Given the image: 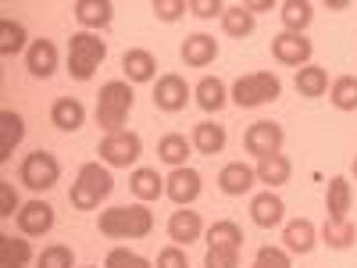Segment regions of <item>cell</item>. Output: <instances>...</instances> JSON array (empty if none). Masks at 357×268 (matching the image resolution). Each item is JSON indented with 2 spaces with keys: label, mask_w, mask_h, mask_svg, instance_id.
I'll list each match as a JSON object with an SVG mask.
<instances>
[{
  "label": "cell",
  "mask_w": 357,
  "mask_h": 268,
  "mask_svg": "<svg viewBox=\"0 0 357 268\" xmlns=\"http://www.w3.org/2000/svg\"><path fill=\"white\" fill-rule=\"evenodd\" d=\"M279 15H282L286 33H304V29L314 22V4H307V0H286V4L279 8Z\"/></svg>",
  "instance_id": "32"
},
{
  "label": "cell",
  "mask_w": 357,
  "mask_h": 268,
  "mask_svg": "<svg viewBox=\"0 0 357 268\" xmlns=\"http://www.w3.org/2000/svg\"><path fill=\"white\" fill-rule=\"evenodd\" d=\"M250 15H261V11H272V0H247L243 4Z\"/></svg>",
  "instance_id": "45"
},
{
  "label": "cell",
  "mask_w": 357,
  "mask_h": 268,
  "mask_svg": "<svg viewBox=\"0 0 357 268\" xmlns=\"http://www.w3.org/2000/svg\"><path fill=\"white\" fill-rule=\"evenodd\" d=\"M29 33H25V25L15 22V18H0V54L4 57H15L22 50H29Z\"/></svg>",
  "instance_id": "34"
},
{
  "label": "cell",
  "mask_w": 357,
  "mask_h": 268,
  "mask_svg": "<svg viewBox=\"0 0 357 268\" xmlns=\"http://www.w3.org/2000/svg\"><path fill=\"white\" fill-rule=\"evenodd\" d=\"M204 268H240V251H232V247H207Z\"/></svg>",
  "instance_id": "39"
},
{
  "label": "cell",
  "mask_w": 357,
  "mask_h": 268,
  "mask_svg": "<svg viewBox=\"0 0 357 268\" xmlns=\"http://www.w3.org/2000/svg\"><path fill=\"white\" fill-rule=\"evenodd\" d=\"M204 236V218H200V211H190V207H178V211H172V218H168V240L175 244V247H190V244H197Z\"/></svg>",
  "instance_id": "13"
},
{
  "label": "cell",
  "mask_w": 357,
  "mask_h": 268,
  "mask_svg": "<svg viewBox=\"0 0 357 268\" xmlns=\"http://www.w3.org/2000/svg\"><path fill=\"white\" fill-rule=\"evenodd\" d=\"M254 172H257V183H268V190H275V186L289 183L293 165H289L286 154H272V158H261Z\"/></svg>",
  "instance_id": "27"
},
{
  "label": "cell",
  "mask_w": 357,
  "mask_h": 268,
  "mask_svg": "<svg viewBox=\"0 0 357 268\" xmlns=\"http://www.w3.org/2000/svg\"><path fill=\"white\" fill-rule=\"evenodd\" d=\"M165 197L175 207H190L200 197V172L183 165V168H172V175L165 179Z\"/></svg>",
  "instance_id": "11"
},
{
  "label": "cell",
  "mask_w": 357,
  "mask_h": 268,
  "mask_svg": "<svg viewBox=\"0 0 357 268\" xmlns=\"http://www.w3.org/2000/svg\"><path fill=\"white\" fill-rule=\"evenodd\" d=\"M15 222H18L22 236H47L54 229V207L47 200H29V204H22Z\"/></svg>",
  "instance_id": "12"
},
{
  "label": "cell",
  "mask_w": 357,
  "mask_h": 268,
  "mask_svg": "<svg viewBox=\"0 0 357 268\" xmlns=\"http://www.w3.org/2000/svg\"><path fill=\"white\" fill-rule=\"evenodd\" d=\"M243 229L236 225V222H229V218H222V222H215L211 229H207V247H232V251H243Z\"/></svg>",
  "instance_id": "35"
},
{
  "label": "cell",
  "mask_w": 357,
  "mask_h": 268,
  "mask_svg": "<svg viewBox=\"0 0 357 268\" xmlns=\"http://www.w3.org/2000/svg\"><path fill=\"white\" fill-rule=\"evenodd\" d=\"M350 204H354L350 179H347V175H333V179H329V193H325V211H329V218H333V222H343L347 211H350Z\"/></svg>",
  "instance_id": "22"
},
{
  "label": "cell",
  "mask_w": 357,
  "mask_h": 268,
  "mask_svg": "<svg viewBox=\"0 0 357 268\" xmlns=\"http://www.w3.org/2000/svg\"><path fill=\"white\" fill-rule=\"evenodd\" d=\"M158 268H190V258H186V247H165L158 254Z\"/></svg>",
  "instance_id": "42"
},
{
  "label": "cell",
  "mask_w": 357,
  "mask_h": 268,
  "mask_svg": "<svg viewBox=\"0 0 357 268\" xmlns=\"http://www.w3.org/2000/svg\"><path fill=\"white\" fill-rule=\"evenodd\" d=\"M114 190V175L107 165L100 161H86L75 175V183L68 190V200L75 211H93V207H100V200H107Z\"/></svg>",
  "instance_id": "1"
},
{
  "label": "cell",
  "mask_w": 357,
  "mask_h": 268,
  "mask_svg": "<svg viewBox=\"0 0 357 268\" xmlns=\"http://www.w3.org/2000/svg\"><path fill=\"white\" fill-rule=\"evenodd\" d=\"M218 57V40L207 36V33H193L183 40V61L190 68H207Z\"/></svg>",
  "instance_id": "20"
},
{
  "label": "cell",
  "mask_w": 357,
  "mask_h": 268,
  "mask_svg": "<svg viewBox=\"0 0 357 268\" xmlns=\"http://www.w3.org/2000/svg\"><path fill=\"white\" fill-rule=\"evenodd\" d=\"M296 94L301 97H325L329 94V72H325L321 65L296 68Z\"/></svg>",
  "instance_id": "29"
},
{
  "label": "cell",
  "mask_w": 357,
  "mask_h": 268,
  "mask_svg": "<svg viewBox=\"0 0 357 268\" xmlns=\"http://www.w3.org/2000/svg\"><path fill=\"white\" fill-rule=\"evenodd\" d=\"M225 126H218V122H200V126H193V147L200 154H207V158H215V154H222L225 151Z\"/></svg>",
  "instance_id": "25"
},
{
  "label": "cell",
  "mask_w": 357,
  "mask_h": 268,
  "mask_svg": "<svg viewBox=\"0 0 357 268\" xmlns=\"http://www.w3.org/2000/svg\"><path fill=\"white\" fill-rule=\"evenodd\" d=\"M282 244H286L289 254H301V258L311 254L314 244H318L314 222H311V218H293V222H286V225H282Z\"/></svg>",
  "instance_id": "17"
},
{
  "label": "cell",
  "mask_w": 357,
  "mask_h": 268,
  "mask_svg": "<svg viewBox=\"0 0 357 268\" xmlns=\"http://www.w3.org/2000/svg\"><path fill=\"white\" fill-rule=\"evenodd\" d=\"M104 268H154L143 254L129 251V247H114L107 258H104Z\"/></svg>",
  "instance_id": "38"
},
{
  "label": "cell",
  "mask_w": 357,
  "mask_h": 268,
  "mask_svg": "<svg viewBox=\"0 0 357 268\" xmlns=\"http://www.w3.org/2000/svg\"><path fill=\"white\" fill-rule=\"evenodd\" d=\"M354 179H357V158H354Z\"/></svg>",
  "instance_id": "47"
},
{
  "label": "cell",
  "mask_w": 357,
  "mask_h": 268,
  "mask_svg": "<svg viewBox=\"0 0 357 268\" xmlns=\"http://www.w3.org/2000/svg\"><path fill=\"white\" fill-rule=\"evenodd\" d=\"M132 82L126 79H111L100 86V97H97V126L107 133H122V126L129 122V111H132Z\"/></svg>",
  "instance_id": "3"
},
{
  "label": "cell",
  "mask_w": 357,
  "mask_h": 268,
  "mask_svg": "<svg viewBox=\"0 0 357 268\" xmlns=\"http://www.w3.org/2000/svg\"><path fill=\"white\" fill-rule=\"evenodd\" d=\"M222 29H225V36H232V40H247L254 29H257V18L243 4H229L222 11Z\"/></svg>",
  "instance_id": "26"
},
{
  "label": "cell",
  "mask_w": 357,
  "mask_h": 268,
  "mask_svg": "<svg viewBox=\"0 0 357 268\" xmlns=\"http://www.w3.org/2000/svg\"><path fill=\"white\" fill-rule=\"evenodd\" d=\"M151 11H154V18H161V22H178V18L190 11V0H154Z\"/></svg>",
  "instance_id": "41"
},
{
  "label": "cell",
  "mask_w": 357,
  "mask_h": 268,
  "mask_svg": "<svg viewBox=\"0 0 357 268\" xmlns=\"http://www.w3.org/2000/svg\"><path fill=\"white\" fill-rule=\"evenodd\" d=\"M325 8H329V11H347L350 0H325Z\"/></svg>",
  "instance_id": "46"
},
{
  "label": "cell",
  "mask_w": 357,
  "mask_h": 268,
  "mask_svg": "<svg viewBox=\"0 0 357 268\" xmlns=\"http://www.w3.org/2000/svg\"><path fill=\"white\" fill-rule=\"evenodd\" d=\"M25 68L33 79H50L57 72V47L54 40H33L25 50Z\"/></svg>",
  "instance_id": "16"
},
{
  "label": "cell",
  "mask_w": 357,
  "mask_h": 268,
  "mask_svg": "<svg viewBox=\"0 0 357 268\" xmlns=\"http://www.w3.org/2000/svg\"><path fill=\"white\" fill-rule=\"evenodd\" d=\"M33 261V244L25 236H0V268H25Z\"/></svg>",
  "instance_id": "28"
},
{
  "label": "cell",
  "mask_w": 357,
  "mask_h": 268,
  "mask_svg": "<svg viewBox=\"0 0 357 268\" xmlns=\"http://www.w3.org/2000/svg\"><path fill=\"white\" fill-rule=\"evenodd\" d=\"M250 218H254V225H261V229L282 225V222H286V204H282V197L272 193V190L257 193V197L250 200Z\"/></svg>",
  "instance_id": "15"
},
{
  "label": "cell",
  "mask_w": 357,
  "mask_h": 268,
  "mask_svg": "<svg viewBox=\"0 0 357 268\" xmlns=\"http://www.w3.org/2000/svg\"><path fill=\"white\" fill-rule=\"evenodd\" d=\"M50 122L61 129V133L82 129V126H86V107H82V100H75V97H57L54 107H50Z\"/></svg>",
  "instance_id": "21"
},
{
  "label": "cell",
  "mask_w": 357,
  "mask_h": 268,
  "mask_svg": "<svg viewBox=\"0 0 357 268\" xmlns=\"http://www.w3.org/2000/svg\"><path fill=\"white\" fill-rule=\"evenodd\" d=\"M321 244H325V247H333V251H347V247H354V244H357V229H354V222H350V218H343V222L325 218V225H321Z\"/></svg>",
  "instance_id": "31"
},
{
  "label": "cell",
  "mask_w": 357,
  "mask_h": 268,
  "mask_svg": "<svg viewBox=\"0 0 357 268\" xmlns=\"http://www.w3.org/2000/svg\"><path fill=\"white\" fill-rule=\"evenodd\" d=\"M282 143H286V129L279 122H254L243 136V147H247V154H254L257 161L261 158H272V154H282Z\"/></svg>",
  "instance_id": "8"
},
{
  "label": "cell",
  "mask_w": 357,
  "mask_h": 268,
  "mask_svg": "<svg viewBox=\"0 0 357 268\" xmlns=\"http://www.w3.org/2000/svg\"><path fill=\"white\" fill-rule=\"evenodd\" d=\"M254 183H257V172L250 165H243V161H229L218 172V190L225 197H243V193L254 190Z\"/></svg>",
  "instance_id": "14"
},
{
  "label": "cell",
  "mask_w": 357,
  "mask_h": 268,
  "mask_svg": "<svg viewBox=\"0 0 357 268\" xmlns=\"http://www.w3.org/2000/svg\"><path fill=\"white\" fill-rule=\"evenodd\" d=\"M36 268H75V254L68 244H50L36 258Z\"/></svg>",
  "instance_id": "37"
},
{
  "label": "cell",
  "mask_w": 357,
  "mask_h": 268,
  "mask_svg": "<svg viewBox=\"0 0 357 268\" xmlns=\"http://www.w3.org/2000/svg\"><path fill=\"white\" fill-rule=\"evenodd\" d=\"M329 100L336 111H357V75H340L329 86Z\"/></svg>",
  "instance_id": "36"
},
{
  "label": "cell",
  "mask_w": 357,
  "mask_h": 268,
  "mask_svg": "<svg viewBox=\"0 0 357 268\" xmlns=\"http://www.w3.org/2000/svg\"><path fill=\"white\" fill-rule=\"evenodd\" d=\"M104 57H107V43L97 33H89V29L72 33V40H68V75L75 82H89V79H93L97 68L104 65Z\"/></svg>",
  "instance_id": "4"
},
{
  "label": "cell",
  "mask_w": 357,
  "mask_h": 268,
  "mask_svg": "<svg viewBox=\"0 0 357 268\" xmlns=\"http://www.w3.org/2000/svg\"><path fill=\"white\" fill-rule=\"evenodd\" d=\"M25 136V118L18 111H0V161L15 154V147Z\"/></svg>",
  "instance_id": "24"
},
{
  "label": "cell",
  "mask_w": 357,
  "mask_h": 268,
  "mask_svg": "<svg viewBox=\"0 0 357 268\" xmlns=\"http://www.w3.org/2000/svg\"><path fill=\"white\" fill-rule=\"evenodd\" d=\"M190 11L197 15V18H222V11H225V4H218V0H190Z\"/></svg>",
  "instance_id": "44"
},
{
  "label": "cell",
  "mask_w": 357,
  "mask_h": 268,
  "mask_svg": "<svg viewBox=\"0 0 357 268\" xmlns=\"http://www.w3.org/2000/svg\"><path fill=\"white\" fill-rule=\"evenodd\" d=\"M254 268H293V258L282 247H261L254 258Z\"/></svg>",
  "instance_id": "40"
},
{
  "label": "cell",
  "mask_w": 357,
  "mask_h": 268,
  "mask_svg": "<svg viewBox=\"0 0 357 268\" xmlns=\"http://www.w3.org/2000/svg\"><path fill=\"white\" fill-rule=\"evenodd\" d=\"M193 97H197V104H200L207 114H215V111H222V107L229 104V89H225V82H222L218 75H204V79L193 86Z\"/></svg>",
  "instance_id": "23"
},
{
  "label": "cell",
  "mask_w": 357,
  "mask_h": 268,
  "mask_svg": "<svg viewBox=\"0 0 357 268\" xmlns=\"http://www.w3.org/2000/svg\"><path fill=\"white\" fill-rule=\"evenodd\" d=\"M22 211V204H18V193L11 183H0V218H11Z\"/></svg>",
  "instance_id": "43"
},
{
  "label": "cell",
  "mask_w": 357,
  "mask_h": 268,
  "mask_svg": "<svg viewBox=\"0 0 357 268\" xmlns=\"http://www.w3.org/2000/svg\"><path fill=\"white\" fill-rule=\"evenodd\" d=\"M122 72H126V82H154L158 75V57L143 47H129L122 54Z\"/></svg>",
  "instance_id": "18"
},
{
  "label": "cell",
  "mask_w": 357,
  "mask_h": 268,
  "mask_svg": "<svg viewBox=\"0 0 357 268\" xmlns=\"http://www.w3.org/2000/svg\"><path fill=\"white\" fill-rule=\"evenodd\" d=\"M97 154H100V161H104L107 168H129V165H136L139 154H143V140H139L136 133H129V129L107 133V136L100 140V147H97Z\"/></svg>",
  "instance_id": "7"
},
{
  "label": "cell",
  "mask_w": 357,
  "mask_h": 268,
  "mask_svg": "<svg viewBox=\"0 0 357 268\" xmlns=\"http://www.w3.org/2000/svg\"><path fill=\"white\" fill-rule=\"evenodd\" d=\"M190 97H193V89L186 86V79H183V75H175V72L161 75V79H158V86H154V107H158V111H165V114H178V111H186Z\"/></svg>",
  "instance_id": "10"
},
{
  "label": "cell",
  "mask_w": 357,
  "mask_h": 268,
  "mask_svg": "<svg viewBox=\"0 0 357 268\" xmlns=\"http://www.w3.org/2000/svg\"><path fill=\"white\" fill-rule=\"evenodd\" d=\"M158 158H161L165 165H172V168H183L186 158H190V140H186L183 133L161 136V140H158Z\"/></svg>",
  "instance_id": "33"
},
{
  "label": "cell",
  "mask_w": 357,
  "mask_h": 268,
  "mask_svg": "<svg viewBox=\"0 0 357 268\" xmlns=\"http://www.w3.org/2000/svg\"><path fill=\"white\" fill-rule=\"evenodd\" d=\"M100 232L104 236H114V240H143V236H151L154 229V211L146 204H122V207H107L100 211Z\"/></svg>",
  "instance_id": "2"
},
{
  "label": "cell",
  "mask_w": 357,
  "mask_h": 268,
  "mask_svg": "<svg viewBox=\"0 0 357 268\" xmlns=\"http://www.w3.org/2000/svg\"><path fill=\"white\" fill-rule=\"evenodd\" d=\"M311 54H314V43L304 36V33H282L272 36V57L279 65H293V68H304L311 65Z\"/></svg>",
  "instance_id": "9"
},
{
  "label": "cell",
  "mask_w": 357,
  "mask_h": 268,
  "mask_svg": "<svg viewBox=\"0 0 357 268\" xmlns=\"http://www.w3.org/2000/svg\"><path fill=\"white\" fill-rule=\"evenodd\" d=\"M129 186H132V193H136L143 204L165 197V179L158 175V168H136V172L129 175Z\"/></svg>",
  "instance_id": "30"
},
{
  "label": "cell",
  "mask_w": 357,
  "mask_h": 268,
  "mask_svg": "<svg viewBox=\"0 0 357 268\" xmlns=\"http://www.w3.org/2000/svg\"><path fill=\"white\" fill-rule=\"evenodd\" d=\"M232 104L236 107H261L268 100H279L282 97V82L279 75L272 72H250V75H240L232 82Z\"/></svg>",
  "instance_id": "5"
},
{
  "label": "cell",
  "mask_w": 357,
  "mask_h": 268,
  "mask_svg": "<svg viewBox=\"0 0 357 268\" xmlns=\"http://www.w3.org/2000/svg\"><path fill=\"white\" fill-rule=\"evenodd\" d=\"M18 179L33 193H43V190L57 186V179H61V161H57L50 151H33V154H25V161L18 168Z\"/></svg>",
  "instance_id": "6"
},
{
  "label": "cell",
  "mask_w": 357,
  "mask_h": 268,
  "mask_svg": "<svg viewBox=\"0 0 357 268\" xmlns=\"http://www.w3.org/2000/svg\"><path fill=\"white\" fill-rule=\"evenodd\" d=\"M72 11H75V18L89 29V33H100V29H107L111 18H114V4H111V0H75Z\"/></svg>",
  "instance_id": "19"
}]
</instances>
